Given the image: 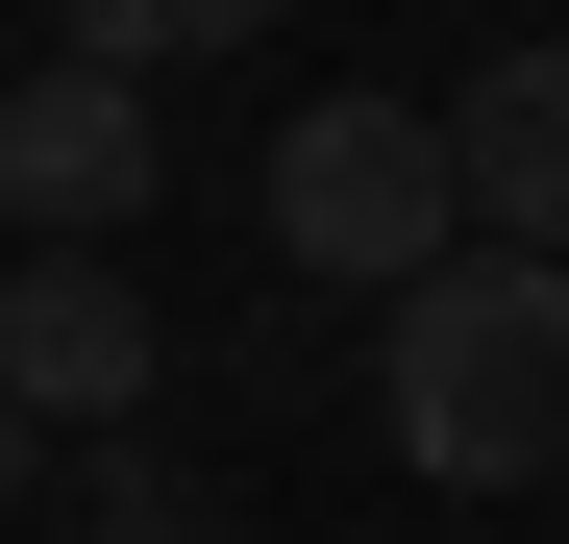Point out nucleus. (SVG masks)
Returning a JSON list of instances; mask_svg holds the SVG:
<instances>
[{"label": "nucleus", "instance_id": "obj_1", "mask_svg": "<svg viewBox=\"0 0 569 544\" xmlns=\"http://www.w3.org/2000/svg\"><path fill=\"white\" fill-rule=\"evenodd\" d=\"M371 421H397L421 495H545L569 471V272L446 248L421 298H371Z\"/></svg>", "mask_w": 569, "mask_h": 544}, {"label": "nucleus", "instance_id": "obj_2", "mask_svg": "<svg viewBox=\"0 0 569 544\" xmlns=\"http://www.w3.org/2000/svg\"><path fill=\"white\" fill-rule=\"evenodd\" d=\"M272 248L298 272H347V298H421V272L470 248V173H446V100H298L272 124Z\"/></svg>", "mask_w": 569, "mask_h": 544}, {"label": "nucleus", "instance_id": "obj_3", "mask_svg": "<svg viewBox=\"0 0 569 544\" xmlns=\"http://www.w3.org/2000/svg\"><path fill=\"white\" fill-rule=\"evenodd\" d=\"M0 223H50V248H100L149 223V74H0Z\"/></svg>", "mask_w": 569, "mask_h": 544}, {"label": "nucleus", "instance_id": "obj_4", "mask_svg": "<svg viewBox=\"0 0 569 544\" xmlns=\"http://www.w3.org/2000/svg\"><path fill=\"white\" fill-rule=\"evenodd\" d=\"M149 372H173V322L124 298V272H0V396H26L50 445H124Z\"/></svg>", "mask_w": 569, "mask_h": 544}, {"label": "nucleus", "instance_id": "obj_5", "mask_svg": "<svg viewBox=\"0 0 569 544\" xmlns=\"http://www.w3.org/2000/svg\"><path fill=\"white\" fill-rule=\"evenodd\" d=\"M446 173H470V248H545L569 272V50H496L446 100Z\"/></svg>", "mask_w": 569, "mask_h": 544}, {"label": "nucleus", "instance_id": "obj_6", "mask_svg": "<svg viewBox=\"0 0 569 544\" xmlns=\"http://www.w3.org/2000/svg\"><path fill=\"white\" fill-rule=\"evenodd\" d=\"M248 26H298V0H50L74 74H199V50H248Z\"/></svg>", "mask_w": 569, "mask_h": 544}, {"label": "nucleus", "instance_id": "obj_7", "mask_svg": "<svg viewBox=\"0 0 569 544\" xmlns=\"http://www.w3.org/2000/svg\"><path fill=\"white\" fill-rule=\"evenodd\" d=\"M74 544H223L199 471H74Z\"/></svg>", "mask_w": 569, "mask_h": 544}, {"label": "nucleus", "instance_id": "obj_8", "mask_svg": "<svg viewBox=\"0 0 569 544\" xmlns=\"http://www.w3.org/2000/svg\"><path fill=\"white\" fill-rule=\"evenodd\" d=\"M26 471H50V421H26V396H0V495H26Z\"/></svg>", "mask_w": 569, "mask_h": 544}]
</instances>
